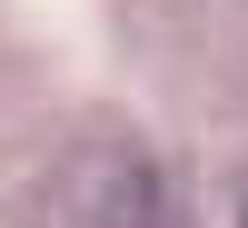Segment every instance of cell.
Returning a JSON list of instances; mask_svg holds the SVG:
<instances>
[{
    "label": "cell",
    "instance_id": "cell-1",
    "mask_svg": "<svg viewBox=\"0 0 248 228\" xmlns=\"http://www.w3.org/2000/svg\"><path fill=\"white\" fill-rule=\"evenodd\" d=\"M238 228H248V198H238Z\"/></svg>",
    "mask_w": 248,
    "mask_h": 228
}]
</instances>
